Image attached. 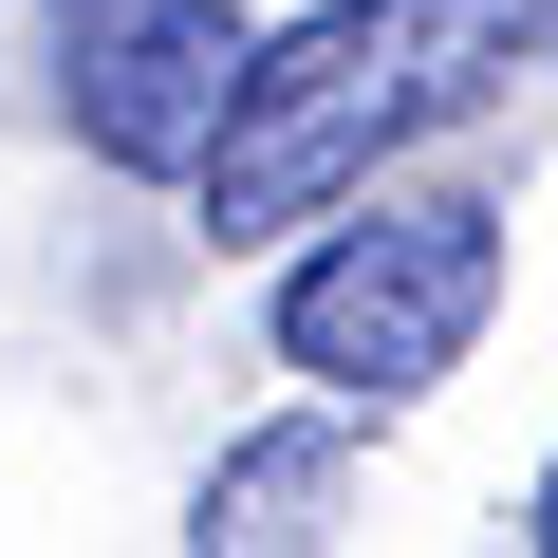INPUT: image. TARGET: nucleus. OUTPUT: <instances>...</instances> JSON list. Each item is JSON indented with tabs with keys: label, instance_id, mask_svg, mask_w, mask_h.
<instances>
[{
	"label": "nucleus",
	"instance_id": "1",
	"mask_svg": "<svg viewBox=\"0 0 558 558\" xmlns=\"http://www.w3.org/2000/svg\"><path fill=\"white\" fill-rule=\"evenodd\" d=\"M521 57H558V0H317L299 38L242 57V94H223V131H205L186 186H205L223 242H299V223H336L391 149L465 131Z\"/></svg>",
	"mask_w": 558,
	"mask_h": 558
},
{
	"label": "nucleus",
	"instance_id": "2",
	"mask_svg": "<svg viewBox=\"0 0 558 558\" xmlns=\"http://www.w3.org/2000/svg\"><path fill=\"white\" fill-rule=\"evenodd\" d=\"M502 317V205L484 186H354L299 260H279V373L336 410H410L484 354Z\"/></svg>",
	"mask_w": 558,
	"mask_h": 558
},
{
	"label": "nucleus",
	"instance_id": "3",
	"mask_svg": "<svg viewBox=\"0 0 558 558\" xmlns=\"http://www.w3.org/2000/svg\"><path fill=\"white\" fill-rule=\"evenodd\" d=\"M242 20L223 0H75V57H57V112H75V149L94 168H149V186H186L205 168V131H223V94H242Z\"/></svg>",
	"mask_w": 558,
	"mask_h": 558
},
{
	"label": "nucleus",
	"instance_id": "4",
	"mask_svg": "<svg viewBox=\"0 0 558 558\" xmlns=\"http://www.w3.org/2000/svg\"><path fill=\"white\" fill-rule=\"evenodd\" d=\"M336 484H354L336 410H279V428H242V447L186 484V558H317V539H336Z\"/></svg>",
	"mask_w": 558,
	"mask_h": 558
},
{
	"label": "nucleus",
	"instance_id": "5",
	"mask_svg": "<svg viewBox=\"0 0 558 558\" xmlns=\"http://www.w3.org/2000/svg\"><path fill=\"white\" fill-rule=\"evenodd\" d=\"M521 521H539V558H558V447H539V502H521Z\"/></svg>",
	"mask_w": 558,
	"mask_h": 558
},
{
	"label": "nucleus",
	"instance_id": "6",
	"mask_svg": "<svg viewBox=\"0 0 558 558\" xmlns=\"http://www.w3.org/2000/svg\"><path fill=\"white\" fill-rule=\"evenodd\" d=\"M57 20H75V0H57Z\"/></svg>",
	"mask_w": 558,
	"mask_h": 558
}]
</instances>
